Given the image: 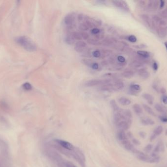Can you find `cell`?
<instances>
[{
  "label": "cell",
  "mask_w": 167,
  "mask_h": 167,
  "mask_svg": "<svg viewBox=\"0 0 167 167\" xmlns=\"http://www.w3.org/2000/svg\"><path fill=\"white\" fill-rule=\"evenodd\" d=\"M16 41L27 51H36L37 48L36 44L29 38L26 36H22L18 38Z\"/></svg>",
  "instance_id": "obj_1"
},
{
  "label": "cell",
  "mask_w": 167,
  "mask_h": 167,
  "mask_svg": "<svg viewBox=\"0 0 167 167\" xmlns=\"http://www.w3.org/2000/svg\"><path fill=\"white\" fill-rule=\"evenodd\" d=\"M46 154L52 161L59 167H66V163L61 156L55 150L48 148L46 150Z\"/></svg>",
  "instance_id": "obj_2"
},
{
  "label": "cell",
  "mask_w": 167,
  "mask_h": 167,
  "mask_svg": "<svg viewBox=\"0 0 167 167\" xmlns=\"http://www.w3.org/2000/svg\"><path fill=\"white\" fill-rule=\"evenodd\" d=\"M71 156L74 157L79 164H80L81 167H85V157L82 152L78 148H75L74 150L71 151Z\"/></svg>",
  "instance_id": "obj_3"
},
{
  "label": "cell",
  "mask_w": 167,
  "mask_h": 167,
  "mask_svg": "<svg viewBox=\"0 0 167 167\" xmlns=\"http://www.w3.org/2000/svg\"><path fill=\"white\" fill-rule=\"evenodd\" d=\"M152 18V23H153V27H154L156 28L157 29L159 27H167V24L165 21L162 18L159 17L158 16L154 15Z\"/></svg>",
  "instance_id": "obj_4"
},
{
  "label": "cell",
  "mask_w": 167,
  "mask_h": 167,
  "mask_svg": "<svg viewBox=\"0 0 167 167\" xmlns=\"http://www.w3.org/2000/svg\"><path fill=\"white\" fill-rule=\"evenodd\" d=\"M107 83H109V80H103L98 79H95L87 80L85 83V86L86 87H93L97 85L104 84Z\"/></svg>",
  "instance_id": "obj_5"
},
{
  "label": "cell",
  "mask_w": 167,
  "mask_h": 167,
  "mask_svg": "<svg viewBox=\"0 0 167 167\" xmlns=\"http://www.w3.org/2000/svg\"><path fill=\"white\" fill-rule=\"evenodd\" d=\"M55 142L63 148H65L66 150L69 151L74 150L75 148L74 147V145H72V144L70 143V142L64 141V140L57 139L55 140Z\"/></svg>",
  "instance_id": "obj_6"
},
{
  "label": "cell",
  "mask_w": 167,
  "mask_h": 167,
  "mask_svg": "<svg viewBox=\"0 0 167 167\" xmlns=\"http://www.w3.org/2000/svg\"><path fill=\"white\" fill-rule=\"evenodd\" d=\"M85 22L87 23L89 27L94 28H97V27L100 26L102 24V22L99 19H93L89 17L85 21Z\"/></svg>",
  "instance_id": "obj_7"
},
{
  "label": "cell",
  "mask_w": 167,
  "mask_h": 167,
  "mask_svg": "<svg viewBox=\"0 0 167 167\" xmlns=\"http://www.w3.org/2000/svg\"><path fill=\"white\" fill-rule=\"evenodd\" d=\"M113 5L120 9H123L124 10L129 11V7L126 2L124 1H112Z\"/></svg>",
  "instance_id": "obj_8"
},
{
  "label": "cell",
  "mask_w": 167,
  "mask_h": 167,
  "mask_svg": "<svg viewBox=\"0 0 167 167\" xmlns=\"http://www.w3.org/2000/svg\"><path fill=\"white\" fill-rule=\"evenodd\" d=\"M87 47V44L85 42L79 41L76 43L75 45V50L78 53L83 52Z\"/></svg>",
  "instance_id": "obj_9"
},
{
  "label": "cell",
  "mask_w": 167,
  "mask_h": 167,
  "mask_svg": "<svg viewBox=\"0 0 167 167\" xmlns=\"http://www.w3.org/2000/svg\"><path fill=\"white\" fill-rule=\"evenodd\" d=\"M131 123L126 121H121L119 122V123L116 124V126H117L119 130H122V131H126L130 128L131 126Z\"/></svg>",
  "instance_id": "obj_10"
},
{
  "label": "cell",
  "mask_w": 167,
  "mask_h": 167,
  "mask_svg": "<svg viewBox=\"0 0 167 167\" xmlns=\"http://www.w3.org/2000/svg\"><path fill=\"white\" fill-rule=\"evenodd\" d=\"M159 5V1L157 0H150L147 3V8L148 10L154 11L156 10Z\"/></svg>",
  "instance_id": "obj_11"
},
{
  "label": "cell",
  "mask_w": 167,
  "mask_h": 167,
  "mask_svg": "<svg viewBox=\"0 0 167 167\" xmlns=\"http://www.w3.org/2000/svg\"><path fill=\"white\" fill-rule=\"evenodd\" d=\"M141 18L143 21L145 23L148 27L150 28H153V23H152V18L150 17L147 14H143L141 16Z\"/></svg>",
  "instance_id": "obj_12"
},
{
  "label": "cell",
  "mask_w": 167,
  "mask_h": 167,
  "mask_svg": "<svg viewBox=\"0 0 167 167\" xmlns=\"http://www.w3.org/2000/svg\"><path fill=\"white\" fill-rule=\"evenodd\" d=\"M75 17L72 14H68L64 18V22L67 26H72L75 22Z\"/></svg>",
  "instance_id": "obj_13"
},
{
  "label": "cell",
  "mask_w": 167,
  "mask_h": 167,
  "mask_svg": "<svg viewBox=\"0 0 167 167\" xmlns=\"http://www.w3.org/2000/svg\"><path fill=\"white\" fill-rule=\"evenodd\" d=\"M157 33L159 37L162 38L165 37L167 35V27H159L157 29Z\"/></svg>",
  "instance_id": "obj_14"
},
{
  "label": "cell",
  "mask_w": 167,
  "mask_h": 167,
  "mask_svg": "<svg viewBox=\"0 0 167 167\" xmlns=\"http://www.w3.org/2000/svg\"><path fill=\"white\" fill-rule=\"evenodd\" d=\"M130 66L133 68H139L143 66L144 63L140 60H135L130 63Z\"/></svg>",
  "instance_id": "obj_15"
},
{
  "label": "cell",
  "mask_w": 167,
  "mask_h": 167,
  "mask_svg": "<svg viewBox=\"0 0 167 167\" xmlns=\"http://www.w3.org/2000/svg\"><path fill=\"white\" fill-rule=\"evenodd\" d=\"M113 90L120 91L122 90L124 87V84L121 81H117L113 84Z\"/></svg>",
  "instance_id": "obj_16"
},
{
  "label": "cell",
  "mask_w": 167,
  "mask_h": 167,
  "mask_svg": "<svg viewBox=\"0 0 167 167\" xmlns=\"http://www.w3.org/2000/svg\"><path fill=\"white\" fill-rule=\"evenodd\" d=\"M117 138L121 142L128 140V137L124 131L119 130L118 132Z\"/></svg>",
  "instance_id": "obj_17"
},
{
  "label": "cell",
  "mask_w": 167,
  "mask_h": 167,
  "mask_svg": "<svg viewBox=\"0 0 167 167\" xmlns=\"http://www.w3.org/2000/svg\"><path fill=\"white\" fill-rule=\"evenodd\" d=\"M116 41L115 40L111 38H106L103 40L102 44L104 46H109L116 43Z\"/></svg>",
  "instance_id": "obj_18"
},
{
  "label": "cell",
  "mask_w": 167,
  "mask_h": 167,
  "mask_svg": "<svg viewBox=\"0 0 167 167\" xmlns=\"http://www.w3.org/2000/svg\"><path fill=\"white\" fill-rule=\"evenodd\" d=\"M142 97L144 99L147 101V102H148L149 104L152 105L154 104V98L152 97V96L150 94H148V93H144L143 94Z\"/></svg>",
  "instance_id": "obj_19"
},
{
  "label": "cell",
  "mask_w": 167,
  "mask_h": 167,
  "mask_svg": "<svg viewBox=\"0 0 167 167\" xmlns=\"http://www.w3.org/2000/svg\"><path fill=\"white\" fill-rule=\"evenodd\" d=\"M154 108H155V109L159 112L162 113V114H163V115H167L166 114H167V110L165 108H164V106H163L158 104H155Z\"/></svg>",
  "instance_id": "obj_20"
},
{
  "label": "cell",
  "mask_w": 167,
  "mask_h": 167,
  "mask_svg": "<svg viewBox=\"0 0 167 167\" xmlns=\"http://www.w3.org/2000/svg\"><path fill=\"white\" fill-rule=\"evenodd\" d=\"M138 74L141 77L144 79H147L150 77V73L147 70L142 69L138 71Z\"/></svg>",
  "instance_id": "obj_21"
},
{
  "label": "cell",
  "mask_w": 167,
  "mask_h": 167,
  "mask_svg": "<svg viewBox=\"0 0 167 167\" xmlns=\"http://www.w3.org/2000/svg\"><path fill=\"white\" fill-rule=\"evenodd\" d=\"M141 90V87L138 84H133L131 85L130 87V90L132 94H137Z\"/></svg>",
  "instance_id": "obj_22"
},
{
  "label": "cell",
  "mask_w": 167,
  "mask_h": 167,
  "mask_svg": "<svg viewBox=\"0 0 167 167\" xmlns=\"http://www.w3.org/2000/svg\"><path fill=\"white\" fill-rule=\"evenodd\" d=\"M141 123L145 126H152L155 124V122L150 118H144L141 120Z\"/></svg>",
  "instance_id": "obj_23"
},
{
  "label": "cell",
  "mask_w": 167,
  "mask_h": 167,
  "mask_svg": "<svg viewBox=\"0 0 167 167\" xmlns=\"http://www.w3.org/2000/svg\"><path fill=\"white\" fill-rule=\"evenodd\" d=\"M101 90L102 91H110L113 90V84H104L101 87Z\"/></svg>",
  "instance_id": "obj_24"
},
{
  "label": "cell",
  "mask_w": 167,
  "mask_h": 167,
  "mask_svg": "<svg viewBox=\"0 0 167 167\" xmlns=\"http://www.w3.org/2000/svg\"><path fill=\"white\" fill-rule=\"evenodd\" d=\"M119 102L123 106H129L131 104V101L130 99L126 97H121L119 99Z\"/></svg>",
  "instance_id": "obj_25"
},
{
  "label": "cell",
  "mask_w": 167,
  "mask_h": 167,
  "mask_svg": "<svg viewBox=\"0 0 167 167\" xmlns=\"http://www.w3.org/2000/svg\"><path fill=\"white\" fill-rule=\"evenodd\" d=\"M134 72L131 71V70H126L124 72H123L122 73V75L123 77L127 79H131L132 77H133L134 75Z\"/></svg>",
  "instance_id": "obj_26"
},
{
  "label": "cell",
  "mask_w": 167,
  "mask_h": 167,
  "mask_svg": "<svg viewBox=\"0 0 167 167\" xmlns=\"http://www.w3.org/2000/svg\"><path fill=\"white\" fill-rule=\"evenodd\" d=\"M133 110L137 114H141L143 113V110L139 104H135L133 106Z\"/></svg>",
  "instance_id": "obj_27"
},
{
  "label": "cell",
  "mask_w": 167,
  "mask_h": 167,
  "mask_svg": "<svg viewBox=\"0 0 167 167\" xmlns=\"http://www.w3.org/2000/svg\"><path fill=\"white\" fill-rule=\"evenodd\" d=\"M143 106L145 111H146L148 114L152 116H156L155 113L149 106H147L146 104H143Z\"/></svg>",
  "instance_id": "obj_28"
},
{
  "label": "cell",
  "mask_w": 167,
  "mask_h": 167,
  "mask_svg": "<svg viewBox=\"0 0 167 167\" xmlns=\"http://www.w3.org/2000/svg\"><path fill=\"white\" fill-rule=\"evenodd\" d=\"M137 53L142 58L146 59L150 57V55L148 52L146 51H139L137 52Z\"/></svg>",
  "instance_id": "obj_29"
},
{
  "label": "cell",
  "mask_w": 167,
  "mask_h": 167,
  "mask_svg": "<svg viewBox=\"0 0 167 167\" xmlns=\"http://www.w3.org/2000/svg\"><path fill=\"white\" fill-rule=\"evenodd\" d=\"M164 150V145L163 143H159L158 145L155 147L154 150V152L155 154H157L161 151H163Z\"/></svg>",
  "instance_id": "obj_30"
},
{
  "label": "cell",
  "mask_w": 167,
  "mask_h": 167,
  "mask_svg": "<svg viewBox=\"0 0 167 167\" xmlns=\"http://www.w3.org/2000/svg\"><path fill=\"white\" fill-rule=\"evenodd\" d=\"M66 42L68 45H72L75 42V40L74 39V37L72 36V34H68V35L66 39H65Z\"/></svg>",
  "instance_id": "obj_31"
},
{
  "label": "cell",
  "mask_w": 167,
  "mask_h": 167,
  "mask_svg": "<svg viewBox=\"0 0 167 167\" xmlns=\"http://www.w3.org/2000/svg\"><path fill=\"white\" fill-rule=\"evenodd\" d=\"M163 128L162 126H157V128L154 130V133L152 134H154V135L157 137L160 135L163 132Z\"/></svg>",
  "instance_id": "obj_32"
},
{
  "label": "cell",
  "mask_w": 167,
  "mask_h": 167,
  "mask_svg": "<svg viewBox=\"0 0 167 167\" xmlns=\"http://www.w3.org/2000/svg\"><path fill=\"white\" fill-rule=\"evenodd\" d=\"M87 42L89 43V44L97 46L101 44V42L95 38H89L87 39Z\"/></svg>",
  "instance_id": "obj_33"
},
{
  "label": "cell",
  "mask_w": 167,
  "mask_h": 167,
  "mask_svg": "<svg viewBox=\"0 0 167 167\" xmlns=\"http://www.w3.org/2000/svg\"><path fill=\"white\" fill-rule=\"evenodd\" d=\"M111 104L114 112L119 110L120 108H119V106H118L117 104H116V102L114 100H112V101H111Z\"/></svg>",
  "instance_id": "obj_34"
},
{
  "label": "cell",
  "mask_w": 167,
  "mask_h": 167,
  "mask_svg": "<svg viewBox=\"0 0 167 167\" xmlns=\"http://www.w3.org/2000/svg\"><path fill=\"white\" fill-rule=\"evenodd\" d=\"M71 34H72V36L74 37V39L75 40L80 41L82 39V36L81 35L80 33L75 31V32H72Z\"/></svg>",
  "instance_id": "obj_35"
},
{
  "label": "cell",
  "mask_w": 167,
  "mask_h": 167,
  "mask_svg": "<svg viewBox=\"0 0 167 167\" xmlns=\"http://www.w3.org/2000/svg\"><path fill=\"white\" fill-rule=\"evenodd\" d=\"M79 28L82 31H87L89 29V26H87V23L85 22L80 24V25L79 26Z\"/></svg>",
  "instance_id": "obj_36"
},
{
  "label": "cell",
  "mask_w": 167,
  "mask_h": 167,
  "mask_svg": "<svg viewBox=\"0 0 167 167\" xmlns=\"http://www.w3.org/2000/svg\"><path fill=\"white\" fill-rule=\"evenodd\" d=\"M23 88L27 91L31 90L32 89V85L29 82H26L23 85Z\"/></svg>",
  "instance_id": "obj_37"
},
{
  "label": "cell",
  "mask_w": 167,
  "mask_h": 167,
  "mask_svg": "<svg viewBox=\"0 0 167 167\" xmlns=\"http://www.w3.org/2000/svg\"><path fill=\"white\" fill-rule=\"evenodd\" d=\"M82 62L86 65L87 66L90 67H91V65L94 62L92 61L91 60L89 59H83L82 60Z\"/></svg>",
  "instance_id": "obj_38"
},
{
  "label": "cell",
  "mask_w": 167,
  "mask_h": 167,
  "mask_svg": "<svg viewBox=\"0 0 167 167\" xmlns=\"http://www.w3.org/2000/svg\"><path fill=\"white\" fill-rule=\"evenodd\" d=\"M92 55L96 58H98L99 57H100L101 55V53L100 51H99V50H95L94 51L92 52Z\"/></svg>",
  "instance_id": "obj_39"
},
{
  "label": "cell",
  "mask_w": 167,
  "mask_h": 167,
  "mask_svg": "<svg viewBox=\"0 0 167 167\" xmlns=\"http://www.w3.org/2000/svg\"><path fill=\"white\" fill-rule=\"evenodd\" d=\"M81 35L82 36V38H83L84 39L87 40L89 38V35L87 32L85 31H82L80 33Z\"/></svg>",
  "instance_id": "obj_40"
},
{
  "label": "cell",
  "mask_w": 167,
  "mask_h": 167,
  "mask_svg": "<svg viewBox=\"0 0 167 167\" xmlns=\"http://www.w3.org/2000/svg\"><path fill=\"white\" fill-rule=\"evenodd\" d=\"M160 14L163 18L167 19V9L162 10V11H161Z\"/></svg>",
  "instance_id": "obj_41"
},
{
  "label": "cell",
  "mask_w": 167,
  "mask_h": 167,
  "mask_svg": "<svg viewBox=\"0 0 167 167\" xmlns=\"http://www.w3.org/2000/svg\"><path fill=\"white\" fill-rule=\"evenodd\" d=\"M129 41H130V42H131L132 43L136 42L137 41V38L135 36L133 35H131L129 36L128 38Z\"/></svg>",
  "instance_id": "obj_42"
},
{
  "label": "cell",
  "mask_w": 167,
  "mask_h": 167,
  "mask_svg": "<svg viewBox=\"0 0 167 167\" xmlns=\"http://www.w3.org/2000/svg\"><path fill=\"white\" fill-rule=\"evenodd\" d=\"M89 17L83 14H79L78 16V19L79 21L87 20Z\"/></svg>",
  "instance_id": "obj_43"
},
{
  "label": "cell",
  "mask_w": 167,
  "mask_h": 167,
  "mask_svg": "<svg viewBox=\"0 0 167 167\" xmlns=\"http://www.w3.org/2000/svg\"><path fill=\"white\" fill-rule=\"evenodd\" d=\"M102 53V55L105 57V56L110 55H111V51L109 50V49H105V50L103 51Z\"/></svg>",
  "instance_id": "obj_44"
},
{
  "label": "cell",
  "mask_w": 167,
  "mask_h": 167,
  "mask_svg": "<svg viewBox=\"0 0 167 167\" xmlns=\"http://www.w3.org/2000/svg\"><path fill=\"white\" fill-rule=\"evenodd\" d=\"M159 119L163 123H167V116L166 115H163L162 116H160L159 117Z\"/></svg>",
  "instance_id": "obj_45"
},
{
  "label": "cell",
  "mask_w": 167,
  "mask_h": 167,
  "mask_svg": "<svg viewBox=\"0 0 167 167\" xmlns=\"http://www.w3.org/2000/svg\"><path fill=\"white\" fill-rule=\"evenodd\" d=\"M152 145L151 144H148L146 146L144 150L146 152H150L152 150Z\"/></svg>",
  "instance_id": "obj_46"
},
{
  "label": "cell",
  "mask_w": 167,
  "mask_h": 167,
  "mask_svg": "<svg viewBox=\"0 0 167 167\" xmlns=\"http://www.w3.org/2000/svg\"><path fill=\"white\" fill-rule=\"evenodd\" d=\"M91 31L92 34H94V35H97L100 33V30L98 28H93L91 29Z\"/></svg>",
  "instance_id": "obj_47"
},
{
  "label": "cell",
  "mask_w": 167,
  "mask_h": 167,
  "mask_svg": "<svg viewBox=\"0 0 167 167\" xmlns=\"http://www.w3.org/2000/svg\"><path fill=\"white\" fill-rule=\"evenodd\" d=\"M117 59L118 60V61L122 63H124L125 61H126V59H125L124 57L123 56H121V55L118 56Z\"/></svg>",
  "instance_id": "obj_48"
},
{
  "label": "cell",
  "mask_w": 167,
  "mask_h": 167,
  "mask_svg": "<svg viewBox=\"0 0 167 167\" xmlns=\"http://www.w3.org/2000/svg\"><path fill=\"white\" fill-rule=\"evenodd\" d=\"M91 68L94 70H97L99 68V65L98 64V63L93 62L91 66Z\"/></svg>",
  "instance_id": "obj_49"
},
{
  "label": "cell",
  "mask_w": 167,
  "mask_h": 167,
  "mask_svg": "<svg viewBox=\"0 0 167 167\" xmlns=\"http://www.w3.org/2000/svg\"><path fill=\"white\" fill-rule=\"evenodd\" d=\"M66 167H77L75 165L72 164L70 162H67L66 163Z\"/></svg>",
  "instance_id": "obj_50"
},
{
  "label": "cell",
  "mask_w": 167,
  "mask_h": 167,
  "mask_svg": "<svg viewBox=\"0 0 167 167\" xmlns=\"http://www.w3.org/2000/svg\"><path fill=\"white\" fill-rule=\"evenodd\" d=\"M134 47H135V48H140V49H142V48H146V47H147V46H146V45H145V44H142L139 45L135 46Z\"/></svg>",
  "instance_id": "obj_51"
},
{
  "label": "cell",
  "mask_w": 167,
  "mask_h": 167,
  "mask_svg": "<svg viewBox=\"0 0 167 167\" xmlns=\"http://www.w3.org/2000/svg\"><path fill=\"white\" fill-rule=\"evenodd\" d=\"M139 135H140V136L142 138H145V137H146V133L144 131L140 132Z\"/></svg>",
  "instance_id": "obj_52"
},
{
  "label": "cell",
  "mask_w": 167,
  "mask_h": 167,
  "mask_svg": "<svg viewBox=\"0 0 167 167\" xmlns=\"http://www.w3.org/2000/svg\"><path fill=\"white\" fill-rule=\"evenodd\" d=\"M162 102H163L164 104H167V96H164L162 97Z\"/></svg>",
  "instance_id": "obj_53"
},
{
  "label": "cell",
  "mask_w": 167,
  "mask_h": 167,
  "mask_svg": "<svg viewBox=\"0 0 167 167\" xmlns=\"http://www.w3.org/2000/svg\"><path fill=\"white\" fill-rule=\"evenodd\" d=\"M133 143L134 144L136 145H140V144H141L140 142L138 140L136 139H133Z\"/></svg>",
  "instance_id": "obj_54"
},
{
  "label": "cell",
  "mask_w": 167,
  "mask_h": 167,
  "mask_svg": "<svg viewBox=\"0 0 167 167\" xmlns=\"http://www.w3.org/2000/svg\"><path fill=\"white\" fill-rule=\"evenodd\" d=\"M158 64H157V63L156 62H154V64H153V68H154V70H155V71H156V70L158 69Z\"/></svg>",
  "instance_id": "obj_55"
},
{
  "label": "cell",
  "mask_w": 167,
  "mask_h": 167,
  "mask_svg": "<svg viewBox=\"0 0 167 167\" xmlns=\"http://www.w3.org/2000/svg\"><path fill=\"white\" fill-rule=\"evenodd\" d=\"M165 5V1H160V9H162Z\"/></svg>",
  "instance_id": "obj_56"
},
{
  "label": "cell",
  "mask_w": 167,
  "mask_h": 167,
  "mask_svg": "<svg viewBox=\"0 0 167 167\" xmlns=\"http://www.w3.org/2000/svg\"><path fill=\"white\" fill-rule=\"evenodd\" d=\"M161 92H162L163 94H164L166 92L165 89H164V88H162V89L161 90Z\"/></svg>",
  "instance_id": "obj_57"
},
{
  "label": "cell",
  "mask_w": 167,
  "mask_h": 167,
  "mask_svg": "<svg viewBox=\"0 0 167 167\" xmlns=\"http://www.w3.org/2000/svg\"><path fill=\"white\" fill-rule=\"evenodd\" d=\"M165 45L166 48V49L167 50V41L165 42Z\"/></svg>",
  "instance_id": "obj_58"
},
{
  "label": "cell",
  "mask_w": 167,
  "mask_h": 167,
  "mask_svg": "<svg viewBox=\"0 0 167 167\" xmlns=\"http://www.w3.org/2000/svg\"><path fill=\"white\" fill-rule=\"evenodd\" d=\"M166 135H167V131H166Z\"/></svg>",
  "instance_id": "obj_59"
}]
</instances>
